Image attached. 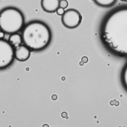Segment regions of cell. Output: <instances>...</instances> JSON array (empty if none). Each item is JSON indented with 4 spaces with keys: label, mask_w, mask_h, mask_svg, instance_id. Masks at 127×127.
Returning <instances> with one entry per match:
<instances>
[{
    "label": "cell",
    "mask_w": 127,
    "mask_h": 127,
    "mask_svg": "<svg viewBox=\"0 0 127 127\" xmlns=\"http://www.w3.org/2000/svg\"><path fill=\"white\" fill-rule=\"evenodd\" d=\"M68 2L66 0H60V3H59V7H62L63 8H65L67 7L68 6Z\"/></svg>",
    "instance_id": "11"
},
{
    "label": "cell",
    "mask_w": 127,
    "mask_h": 127,
    "mask_svg": "<svg viewBox=\"0 0 127 127\" xmlns=\"http://www.w3.org/2000/svg\"><path fill=\"white\" fill-rule=\"evenodd\" d=\"M24 23L22 13L16 8L8 7L0 12V29L4 33H17L22 29Z\"/></svg>",
    "instance_id": "3"
},
{
    "label": "cell",
    "mask_w": 127,
    "mask_h": 127,
    "mask_svg": "<svg viewBox=\"0 0 127 127\" xmlns=\"http://www.w3.org/2000/svg\"><path fill=\"white\" fill-rule=\"evenodd\" d=\"M60 0H41V5L42 9L46 12L53 13L56 11L59 7Z\"/></svg>",
    "instance_id": "7"
},
{
    "label": "cell",
    "mask_w": 127,
    "mask_h": 127,
    "mask_svg": "<svg viewBox=\"0 0 127 127\" xmlns=\"http://www.w3.org/2000/svg\"><path fill=\"white\" fill-rule=\"evenodd\" d=\"M4 32L3 31H0V39H2L4 37Z\"/></svg>",
    "instance_id": "13"
},
{
    "label": "cell",
    "mask_w": 127,
    "mask_h": 127,
    "mask_svg": "<svg viewBox=\"0 0 127 127\" xmlns=\"http://www.w3.org/2000/svg\"><path fill=\"white\" fill-rule=\"evenodd\" d=\"M122 80L123 83L127 89V64L124 67L122 74Z\"/></svg>",
    "instance_id": "10"
},
{
    "label": "cell",
    "mask_w": 127,
    "mask_h": 127,
    "mask_svg": "<svg viewBox=\"0 0 127 127\" xmlns=\"http://www.w3.org/2000/svg\"><path fill=\"white\" fill-rule=\"evenodd\" d=\"M101 39L112 52L127 56V7L118 9L107 17L101 28Z\"/></svg>",
    "instance_id": "1"
},
{
    "label": "cell",
    "mask_w": 127,
    "mask_h": 127,
    "mask_svg": "<svg viewBox=\"0 0 127 127\" xmlns=\"http://www.w3.org/2000/svg\"><path fill=\"white\" fill-rule=\"evenodd\" d=\"M8 42L13 46L17 47L21 45L22 38L21 35L17 33L11 34L8 37Z\"/></svg>",
    "instance_id": "8"
},
{
    "label": "cell",
    "mask_w": 127,
    "mask_h": 127,
    "mask_svg": "<svg viewBox=\"0 0 127 127\" xmlns=\"http://www.w3.org/2000/svg\"><path fill=\"white\" fill-rule=\"evenodd\" d=\"M94 1L100 6L108 7L113 5L116 0H94Z\"/></svg>",
    "instance_id": "9"
},
{
    "label": "cell",
    "mask_w": 127,
    "mask_h": 127,
    "mask_svg": "<svg viewBox=\"0 0 127 127\" xmlns=\"http://www.w3.org/2000/svg\"><path fill=\"white\" fill-rule=\"evenodd\" d=\"M64 8H63L62 7H59L56 10V12H57V13L59 15H60V16H62L64 12H65V10L64 9Z\"/></svg>",
    "instance_id": "12"
},
{
    "label": "cell",
    "mask_w": 127,
    "mask_h": 127,
    "mask_svg": "<svg viewBox=\"0 0 127 127\" xmlns=\"http://www.w3.org/2000/svg\"></svg>",
    "instance_id": "15"
},
{
    "label": "cell",
    "mask_w": 127,
    "mask_h": 127,
    "mask_svg": "<svg viewBox=\"0 0 127 127\" xmlns=\"http://www.w3.org/2000/svg\"><path fill=\"white\" fill-rule=\"evenodd\" d=\"M121 0V1H127V0Z\"/></svg>",
    "instance_id": "14"
},
{
    "label": "cell",
    "mask_w": 127,
    "mask_h": 127,
    "mask_svg": "<svg viewBox=\"0 0 127 127\" xmlns=\"http://www.w3.org/2000/svg\"><path fill=\"white\" fill-rule=\"evenodd\" d=\"M30 54V49L25 45H20L15 47L14 58L18 61H27L29 58Z\"/></svg>",
    "instance_id": "6"
},
{
    "label": "cell",
    "mask_w": 127,
    "mask_h": 127,
    "mask_svg": "<svg viewBox=\"0 0 127 127\" xmlns=\"http://www.w3.org/2000/svg\"><path fill=\"white\" fill-rule=\"evenodd\" d=\"M14 59V49L8 42L0 39V69L9 66Z\"/></svg>",
    "instance_id": "4"
},
{
    "label": "cell",
    "mask_w": 127,
    "mask_h": 127,
    "mask_svg": "<svg viewBox=\"0 0 127 127\" xmlns=\"http://www.w3.org/2000/svg\"><path fill=\"white\" fill-rule=\"evenodd\" d=\"M23 43L30 50L38 51L46 48L51 40V32L44 22L33 21L28 23L22 32Z\"/></svg>",
    "instance_id": "2"
},
{
    "label": "cell",
    "mask_w": 127,
    "mask_h": 127,
    "mask_svg": "<svg viewBox=\"0 0 127 127\" xmlns=\"http://www.w3.org/2000/svg\"><path fill=\"white\" fill-rule=\"evenodd\" d=\"M82 21V16L80 12L73 8L65 11L62 16V22L63 25L69 29H73L78 27Z\"/></svg>",
    "instance_id": "5"
}]
</instances>
